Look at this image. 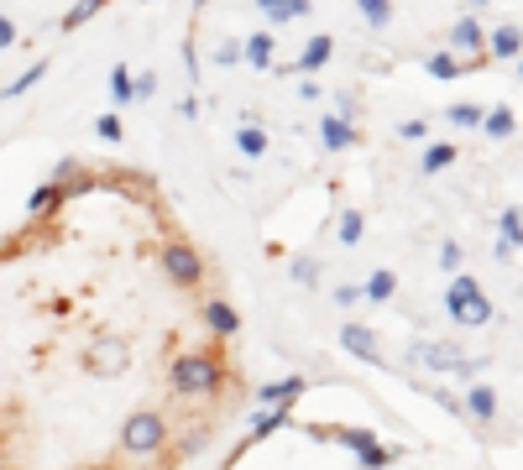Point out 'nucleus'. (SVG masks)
I'll list each match as a JSON object with an SVG mask.
<instances>
[{"label": "nucleus", "instance_id": "obj_1", "mask_svg": "<svg viewBox=\"0 0 523 470\" xmlns=\"http://www.w3.org/2000/svg\"><path fill=\"white\" fill-rule=\"evenodd\" d=\"M246 397L231 282L168 188L58 162L0 246V470H189Z\"/></svg>", "mask_w": 523, "mask_h": 470}]
</instances>
